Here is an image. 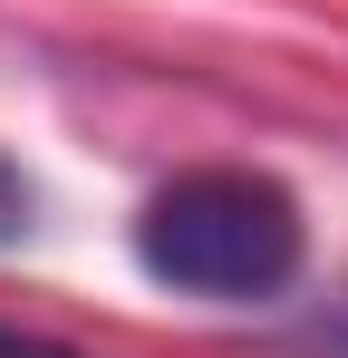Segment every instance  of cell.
Wrapping results in <instances>:
<instances>
[{
  "label": "cell",
  "instance_id": "6da1fadb",
  "mask_svg": "<svg viewBox=\"0 0 348 358\" xmlns=\"http://www.w3.org/2000/svg\"><path fill=\"white\" fill-rule=\"evenodd\" d=\"M300 203L252 165H203L174 175L145 213H136V262L145 281L184 300H271L300 271Z\"/></svg>",
  "mask_w": 348,
  "mask_h": 358
},
{
  "label": "cell",
  "instance_id": "7a4b0ae2",
  "mask_svg": "<svg viewBox=\"0 0 348 358\" xmlns=\"http://www.w3.org/2000/svg\"><path fill=\"white\" fill-rule=\"evenodd\" d=\"M20 233H29V175L0 155V242H20Z\"/></svg>",
  "mask_w": 348,
  "mask_h": 358
},
{
  "label": "cell",
  "instance_id": "3957f363",
  "mask_svg": "<svg viewBox=\"0 0 348 358\" xmlns=\"http://www.w3.org/2000/svg\"><path fill=\"white\" fill-rule=\"evenodd\" d=\"M0 358H78V349H58V339H39V329H0Z\"/></svg>",
  "mask_w": 348,
  "mask_h": 358
}]
</instances>
